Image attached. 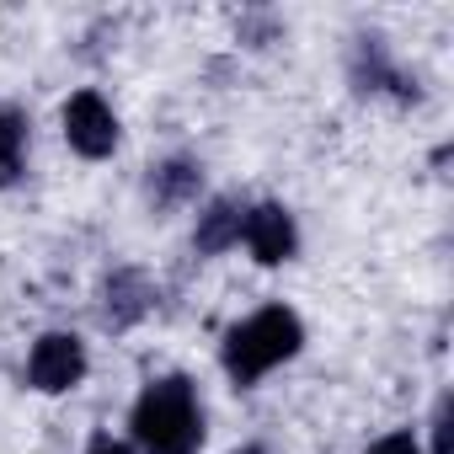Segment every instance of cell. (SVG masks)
<instances>
[{
	"label": "cell",
	"mask_w": 454,
	"mask_h": 454,
	"mask_svg": "<svg viewBox=\"0 0 454 454\" xmlns=\"http://www.w3.org/2000/svg\"><path fill=\"white\" fill-rule=\"evenodd\" d=\"M134 438L145 454H198L203 411H198L192 380L166 374V380L145 385V395L134 401Z\"/></svg>",
	"instance_id": "6da1fadb"
},
{
	"label": "cell",
	"mask_w": 454,
	"mask_h": 454,
	"mask_svg": "<svg viewBox=\"0 0 454 454\" xmlns=\"http://www.w3.org/2000/svg\"><path fill=\"white\" fill-rule=\"evenodd\" d=\"M300 342H305L300 316L284 310V305H268V310H257L252 321H241L231 337H224V374L236 385H257L268 369L289 364L300 353Z\"/></svg>",
	"instance_id": "7a4b0ae2"
},
{
	"label": "cell",
	"mask_w": 454,
	"mask_h": 454,
	"mask_svg": "<svg viewBox=\"0 0 454 454\" xmlns=\"http://www.w3.org/2000/svg\"><path fill=\"white\" fill-rule=\"evenodd\" d=\"M81 374H86V348L70 337V332H49V337H38L33 342V358H27V380L38 385V390H70V385H81Z\"/></svg>",
	"instance_id": "3957f363"
},
{
	"label": "cell",
	"mask_w": 454,
	"mask_h": 454,
	"mask_svg": "<svg viewBox=\"0 0 454 454\" xmlns=\"http://www.w3.org/2000/svg\"><path fill=\"white\" fill-rule=\"evenodd\" d=\"M65 139L81 150V155H107L113 145H118V118H113V107L97 97V91H75L70 102H65Z\"/></svg>",
	"instance_id": "277c9868"
},
{
	"label": "cell",
	"mask_w": 454,
	"mask_h": 454,
	"mask_svg": "<svg viewBox=\"0 0 454 454\" xmlns=\"http://www.w3.org/2000/svg\"><path fill=\"white\" fill-rule=\"evenodd\" d=\"M241 236H247V247H252V257H257L262 268L289 262V257H294V247H300L294 219H289V208H278V203H257V208H247Z\"/></svg>",
	"instance_id": "5b68a950"
},
{
	"label": "cell",
	"mask_w": 454,
	"mask_h": 454,
	"mask_svg": "<svg viewBox=\"0 0 454 454\" xmlns=\"http://www.w3.org/2000/svg\"><path fill=\"white\" fill-rule=\"evenodd\" d=\"M241 219H247V208H241V203L219 198V203L198 219V252H224L231 241H241Z\"/></svg>",
	"instance_id": "8992f818"
},
{
	"label": "cell",
	"mask_w": 454,
	"mask_h": 454,
	"mask_svg": "<svg viewBox=\"0 0 454 454\" xmlns=\"http://www.w3.org/2000/svg\"><path fill=\"white\" fill-rule=\"evenodd\" d=\"M192 187H198V166H187V160H171V166H160V171H155V182H150V192H155V203H160V208L182 203Z\"/></svg>",
	"instance_id": "52a82bcc"
},
{
	"label": "cell",
	"mask_w": 454,
	"mask_h": 454,
	"mask_svg": "<svg viewBox=\"0 0 454 454\" xmlns=\"http://www.w3.org/2000/svg\"><path fill=\"white\" fill-rule=\"evenodd\" d=\"M22 134H27L22 118L0 107V187L17 182V171H22Z\"/></svg>",
	"instance_id": "ba28073f"
},
{
	"label": "cell",
	"mask_w": 454,
	"mask_h": 454,
	"mask_svg": "<svg viewBox=\"0 0 454 454\" xmlns=\"http://www.w3.org/2000/svg\"><path fill=\"white\" fill-rule=\"evenodd\" d=\"M369 454H422L411 433H385L380 443H369Z\"/></svg>",
	"instance_id": "9c48e42d"
},
{
	"label": "cell",
	"mask_w": 454,
	"mask_h": 454,
	"mask_svg": "<svg viewBox=\"0 0 454 454\" xmlns=\"http://www.w3.org/2000/svg\"><path fill=\"white\" fill-rule=\"evenodd\" d=\"M433 454H449V401H438V417H433Z\"/></svg>",
	"instance_id": "30bf717a"
},
{
	"label": "cell",
	"mask_w": 454,
	"mask_h": 454,
	"mask_svg": "<svg viewBox=\"0 0 454 454\" xmlns=\"http://www.w3.org/2000/svg\"><path fill=\"white\" fill-rule=\"evenodd\" d=\"M91 454H129V449H123V443H113V438H97V443H91Z\"/></svg>",
	"instance_id": "8fae6325"
},
{
	"label": "cell",
	"mask_w": 454,
	"mask_h": 454,
	"mask_svg": "<svg viewBox=\"0 0 454 454\" xmlns=\"http://www.w3.org/2000/svg\"><path fill=\"white\" fill-rule=\"evenodd\" d=\"M241 454H262V449H241Z\"/></svg>",
	"instance_id": "7c38bea8"
}]
</instances>
